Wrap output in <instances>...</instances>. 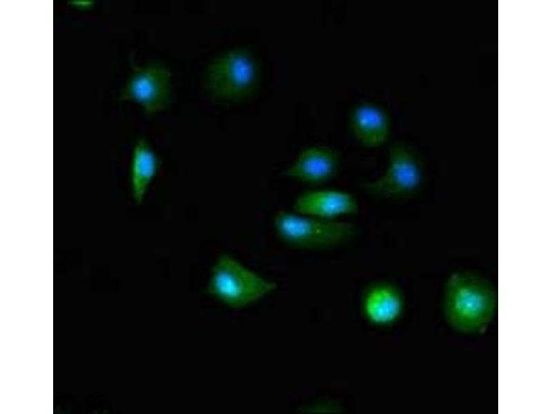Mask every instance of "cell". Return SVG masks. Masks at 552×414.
Segmentation results:
<instances>
[{"label": "cell", "mask_w": 552, "mask_h": 414, "mask_svg": "<svg viewBox=\"0 0 552 414\" xmlns=\"http://www.w3.org/2000/svg\"><path fill=\"white\" fill-rule=\"evenodd\" d=\"M497 305L493 286L475 273H455L445 284L444 316L448 324L460 333L484 332L494 317Z\"/></svg>", "instance_id": "1"}, {"label": "cell", "mask_w": 552, "mask_h": 414, "mask_svg": "<svg viewBox=\"0 0 552 414\" xmlns=\"http://www.w3.org/2000/svg\"><path fill=\"white\" fill-rule=\"evenodd\" d=\"M259 67L244 48L228 50L214 58L204 77V89L212 100L236 102L250 97L259 82Z\"/></svg>", "instance_id": "2"}, {"label": "cell", "mask_w": 552, "mask_h": 414, "mask_svg": "<svg viewBox=\"0 0 552 414\" xmlns=\"http://www.w3.org/2000/svg\"><path fill=\"white\" fill-rule=\"evenodd\" d=\"M273 226L278 238L288 246L304 250H324L344 245L359 235L350 221L327 219L287 210L277 211Z\"/></svg>", "instance_id": "3"}, {"label": "cell", "mask_w": 552, "mask_h": 414, "mask_svg": "<svg viewBox=\"0 0 552 414\" xmlns=\"http://www.w3.org/2000/svg\"><path fill=\"white\" fill-rule=\"evenodd\" d=\"M277 288L275 282L221 254L212 267L206 293L232 308L248 306Z\"/></svg>", "instance_id": "4"}, {"label": "cell", "mask_w": 552, "mask_h": 414, "mask_svg": "<svg viewBox=\"0 0 552 414\" xmlns=\"http://www.w3.org/2000/svg\"><path fill=\"white\" fill-rule=\"evenodd\" d=\"M422 179V170L414 153L405 145L395 144L389 150L385 172L378 179L363 181L359 186L374 197L400 199L416 191Z\"/></svg>", "instance_id": "5"}, {"label": "cell", "mask_w": 552, "mask_h": 414, "mask_svg": "<svg viewBox=\"0 0 552 414\" xmlns=\"http://www.w3.org/2000/svg\"><path fill=\"white\" fill-rule=\"evenodd\" d=\"M130 65L132 72L121 89V99L139 103L148 115L167 108L172 97L170 69L157 61L141 66L132 60Z\"/></svg>", "instance_id": "6"}, {"label": "cell", "mask_w": 552, "mask_h": 414, "mask_svg": "<svg viewBox=\"0 0 552 414\" xmlns=\"http://www.w3.org/2000/svg\"><path fill=\"white\" fill-rule=\"evenodd\" d=\"M339 162L336 150L322 145L309 146L299 152L282 175L309 186H321L335 176Z\"/></svg>", "instance_id": "7"}, {"label": "cell", "mask_w": 552, "mask_h": 414, "mask_svg": "<svg viewBox=\"0 0 552 414\" xmlns=\"http://www.w3.org/2000/svg\"><path fill=\"white\" fill-rule=\"evenodd\" d=\"M293 209L304 215L335 219L340 216L357 214L359 206L356 199L348 192L320 189L300 194L295 199Z\"/></svg>", "instance_id": "8"}, {"label": "cell", "mask_w": 552, "mask_h": 414, "mask_svg": "<svg viewBox=\"0 0 552 414\" xmlns=\"http://www.w3.org/2000/svg\"><path fill=\"white\" fill-rule=\"evenodd\" d=\"M348 126L355 139L363 146L375 148L383 145L391 132V119L381 106L361 101L351 109Z\"/></svg>", "instance_id": "9"}, {"label": "cell", "mask_w": 552, "mask_h": 414, "mask_svg": "<svg viewBox=\"0 0 552 414\" xmlns=\"http://www.w3.org/2000/svg\"><path fill=\"white\" fill-rule=\"evenodd\" d=\"M404 307L400 290L393 285L379 282L365 294L363 310L368 320L377 326H388L397 320Z\"/></svg>", "instance_id": "10"}, {"label": "cell", "mask_w": 552, "mask_h": 414, "mask_svg": "<svg viewBox=\"0 0 552 414\" xmlns=\"http://www.w3.org/2000/svg\"><path fill=\"white\" fill-rule=\"evenodd\" d=\"M159 166V159L148 141L139 139L133 148L129 174L131 194L137 204L144 201Z\"/></svg>", "instance_id": "11"}]
</instances>
